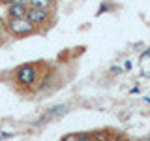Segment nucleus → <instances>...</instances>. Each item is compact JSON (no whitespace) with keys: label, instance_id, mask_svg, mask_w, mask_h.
Listing matches in <instances>:
<instances>
[{"label":"nucleus","instance_id":"f257e3e1","mask_svg":"<svg viewBox=\"0 0 150 141\" xmlns=\"http://www.w3.org/2000/svg\"><path fill=\"white\" fill-rule=\"evenodd\" d=\"M38 64H21L19 68L15 70V73H13V81L15 85H19L21 88H25V90H30V88H34L38 85Z\"/></svg>","mask_w":150,"mask_h":141},{"label":"nucleus","instance_id":"f03ea898","mask_svg":"<svg viewBox=\"0 0 150 141\" xmlns=\"http://www.w3.org/2000/svg\"><path fill=\"white\" fill-rule=\"evenodd\" d=\"M6 28L11 36L15 38H25V36H30L36 32V26L28 21L26 17H17V19H8L6 23Z\"/></svg>","mask_w":150,"mask_h":141},{"label":"nucleus","instance_id":"7ed1b4c3","mask_svg":"<svg viewBox=\"0 0 150 141\" xmlns=\"http://www.w3.org/2000/svg\"><path fill=\"white\" fill-rule=\"evenodd\" d=\"M26 19H28V21H30L36 28H40V26H43V25H47V23H49L51 11H45V9H40V8H28Z\"/></svg>","mask_w":150,"mask_h":141},{"label":"nucleus","instance_id":"20e7f679","mask_svg":"<svg viewBox=\"0 0 150 141\" xmlns=\"http://www.w3.org/2000/svg\"><path fill=\"white\" fill-rule=\"evenodd\" d=\"M28 4H11L8 6V19H17V17H26Z\"/></svg>","mask_w":150,"mask_h":141},{"label":"nucleus","instance_id":"39448f33","mask_svg":"<svg viewBox=\"0 0 150 141\" xmlns=\"http://www.w3.org/2000/svg\"><path fill=\"white\" fill-rule=\"evenodd\" d=\"M66 111H68V105H56V107H53V109H49V113H45L43 119H40V122L51 120L53 117H60V115H64Z\"/></svg>","mask_w":150,"mask_h":141},{"label":"nucleus","instance_id":"423d86ee","mask_svg":"<svg viewBox=\"0 0 150 141\" xmlns=\"http://www.w3.org/2000/svg\"><path fill=\"white\" fill-rule=\"evenodd\" d=\"M28 6L45 9V11H51V9H53V0H28Z\"/></svg>","mask_w":150,"mask_h":141},{"label":"nucleus","instance_id":"0eeeda50","mask_svg":"<svg viewBox=\"0 0 150 141\" xmlns=\"http://www.w3.org/2000/svg\"><path fill=\"white\" fill-rule=\"evenodd\" d=\"M51 85H53V75H51V73H47L45 77H43V79L40 81V87H38V92H45L47 88L51 87Z\"/></svg>","mask_w":150,"mask_h":141},{"label":"nucleus","instance_id":"6e6552de","mask_svg":"<svg viewBox=\"0 0 150 141\" xmlns=\"http://www.w3.org/2000/svg\"><path fill=\"white\" fill-rule=\"evenodd\" d=\"M107 9H111V4H101V8L96 11V15H101L103 11H107Z\"/></svg>","mask_w":150,"mask_h":141},{"label":"nucleus","instance_id":"1a4fd4ad","mask_svg":"<svg viewBox=\"0 0 150 141\" xmlns=\"http://www.w3.org/2000/svg\"><path fill=\"white\" fill-rule=\"evenodd\" d=\"M6 38V28H4V25H2V21H0V41Z\"/></svg>","mask_w":150,"mask_h":141},{"label":"nucleus","instance_id":"9d476101","mask_svg":"<svg viewBox=\"0 0 150 141\" xmlns=\"http://www.w3.org/2000/svg\"><path fill=\"white\" fill-rule=\"evenodd\" d=\"M124 70H131V60H126L124 62Z\"/></svg>","mask_w":150,"mask_h":141},{"label":"nucleus","instance_id":"9b49d317","mask_svg":"<svg viewBox=\"0 0 150 141\" xmlns=\"http://www.w3.org/2000/svg\"><path fill=\"white\" fill-rule=\"evenodd\" d=\"M111 72H112V73H120L122 70H120V68H116V66H112V68H111Z\"/></svg>","mask_w":150,"mask_h":141},{"label":"nucleus","instance_id":"f8f14e48","mask_svg":"<svg viewBox=\"0 0 150 141\" xmlns=\"http://www.w3.org/2000/svg\"><path fill=\"white\" fill-rule=\"evenodd\" d=\"M96 141H115L112 137H101V139H96Z\"/></svg>","mask_w":150,"mask_h":141},{"label":"nucleus","instance_id":"ddd939ff","mask_svg":"<svg viewBox=\"0 0 150 141\" xmlns=\"http://www.w3.org/2000/svg\"><path fill=\"white\" fill-rule=\"evenodd\" d=\"M115 141H126V139H124V137H116Z\"/></svg>","mask_w":150,"mask_h":141},{"label":"nucleus","instance_id":"4468645a","mask_svg":"<svg viewBox=\"0 0 150 141\" xmlns=\"http://www.w3.org/2000/svg\"><path fill=\"white\" fill-rule=\"evenodd\" d=\"M139 141H146V139H139Z\"/></svg>","mask_w":150,"mask_h":141},{"label":"nucleus","instance_id":"2eb2a0df","mask_svg":"<svg viewBox=\"0 0 150 141\" xmlns=\"http://www.w3.org/2000/svg\"><path fill=\"white\" fill-rule=\"evenodd\" d=\"M146 141H150V137H148V139H146Z\"/></svg>","mask_w":150,"mask_h":141}]
</instances>
